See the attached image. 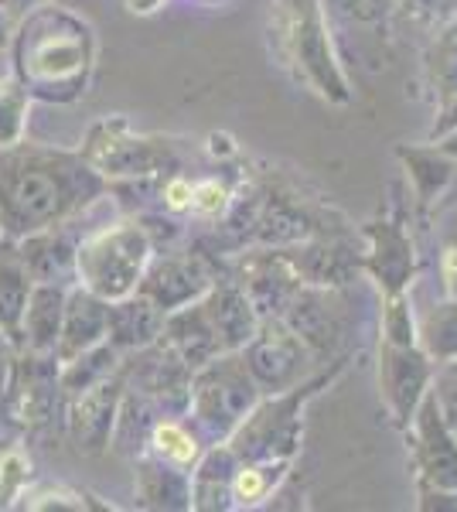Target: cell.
<instances>
[{
  "label": "cell",
  "instance_id": "cell-35",
  "mask_svg": "<svg viewBox=\"0 0 457 512\" xmlns=\"http://www.w3.org/2000/svg\"><path fill=\"white\" fill-rule=\"evenodd\" d=\"M31 461L24 458L21 448H4L0 451V506H11V499H18L21 489L28 485Z\"/></svg>",
  "mask_w": 457,
  "mask_h": 512
},
{
  "label": "cell",
  "instance_id": "cell-37",
  "mask_svg": "<svg viewBox=\"0 0 457 512\" xmlns=\"http://www.w3.org/2000/svg\"><path fill=\"white\" fill-rule=\"evenodd\" d=\"M229 205H232V192L219 178L195 181V188H191V212H198V216H219Z\"/></svg>",
  "mask_w": 457,
  "mask_h": 512
},
{
  "label": "cell",
  "instance_id": "cell-16",
  "mask_svg": "<svg viewBox=\"0 0 457 512\" xmlns=\"http://www.w3.org/2000/svg\"><path fill=\"white\" fill-rule=\"evenodd\" d=\"M18 243V256L28 270L31 284H76V256H79V239L72 236L69 222L38 229V233L14 239Z\"/></svg>",
  "mask_w": 457,
  "mask_h": 512
},
{
  "label": "cell",
  "instance_id": "cell-14",
  "mask_svg": "<svg viewBox=\"0 0 457 512\" xmlns=\"http://www.w3.org/2000/svg\"><path fill=\"white\" fill-rule=\"evenodd\" d=\"M215 277L205 267L202 253H188V256H161L151 260L140 277V294H147L161 311H178L185 304L198 301L209 287L215 284Z\"/></svg>",
  "mask_w": 457,
  "mask_h": 512
},
{
  "label": "cell",
  "instance_id": "cell-44",
  "mask_svg": "<svg viewBox=\"0 0 457 512\" xmlns=\"http://www.w3.org/2000/svg\"><path fill=\"white\" fill-rule=\"evenodd\" d=\"M14 355H18V349H14V342L7 338L4 328H0V366H4V362H11Z\"/></svg>",
  "mask_w": 457,
  "mask_h": 512
},
{
  "label": "cell",
  "instance_id": "cell-43",
  "mask_svg": "<svg viewBox=\"0 0 457 512\" xmlns=\"http://www.w3.org/2000/svg\"><path fill=\"white\" fill-rule=\"evenodd\" d=\"M14 24H18V21H14V18H11V14H7V11H4V4H0V48H7V45H11V35H14Z\"/></svg>",
  "mask_w": 457,
  "mask_h": 512
},
{
  "label": "cell",
  "instance_id": "cell-17",
  "mask_svg": "<svg viewBox=\"0 0 457 512\" xmlns=\"http://www.w3.org/2000/svg\"><path fill=\"white\" fill-rule=\"evenodd\" d=\"M106 338H110V301L86 291L82 284H72L69 301H65L62 335L55 345L58 362H72L76 355L103 345Z\"/></svg>",
  "mask_w": 457,
  "mask_h": 512
},
{
  "label": "cell",
  "instance_id": "cell-31",
  "mask_svg": "<svg viewBox=\"0 0 457 512\" xmlns=\"http://www.w3.org/2000/svg\"><path fill=\"white\" fill-rule=\"evenodd\" d=\"M151 454H157L161 461H171L178 468H188L198 461L202 454V444H198V434H191L181 420H157L154 431H151Z\"/></svg>",
  "mask_w": 457,
  "mask_h": 512
},
{
  "label": "cell",
  "instance_id": "cell-4",
  "mask_svg": "<svg viewBox=\"0 0 457 512\" xmlns=\"http://www.w3.org/2000/svg\"><path fill=\"white\" fill-rule=\"evenodd\" d=\"M154 260V239L140 222H116L93 236L79 239L76 284L99 294L103 301H120L140 287L147 263Z\"/></svg>",
  "mask_w": 457,
  "mask_h": 512
},
{
  "label": "cell",
  "instance_id": "cell-21",
  "mask_svg": "<svg viewBox=\"0 0 457 512\" xmlns=\"http://www.w3.org/2000/svg\"><path fill=\"white\" fill-rule=\"evenodd\" d=\"M164 318H168V311H161L140 291L110 301V345H116L123 355L147 349L164 335Z\"/></svg>",
  "mask_w": 457,
  "mask_h": 512
},
{
  "label": "cell",
  "instance_id": "cell-34",
  "mask_svg": "<svg viewBox=\"0 0 457 512\" xmlns=\"http://www.w3.org/2000/svg\"><path fill=\"white\" fill-rule=\"evenodd\" d=\"M382 342L417 345V321H413L406 291L386 294V301H382Z\"/></svg>",
  "mask_w": 457,
  "mask_h": 512
},
{
  "label": "cell",
  "instance_id": "cell-39",
  "mask_svg": "<svg viewBox=\"0 0 457 512\" xmlns=\"http://www.w3.org/2000/svg\"><path fill=\"white\" fill-rule=\"evenodd\" d=\"M434 396L440 403V414H444L447 427H451V434L457 437V376L440 379V383L434 386Z\"/></svg>",
  "mask_w": 457,
  "mask_h": 512
},
{
  "label": "cell",
  "instance_id": "cell-27",
  "mask_svg": "<svg viewBox=\"0 0 457 512\" xmlns=\"http://www.w3.org/2000/svg\"><path fill=\"white\" fill-rule=\"evenodd\" d=\"M400 161L406 164V175L417 192L420 205H430L434 198L451 185L454 178V158L444 147H400Z\"/></svg>",
  "mask_w": 457,
  "mask_h": 512
},
{
  "label": "cell",
  "instance_id": "cell-7",
  "mask_svg": "<svg viewBox=\"0 0 457 512\" xmlns=\"http://www.w3.org/2000/svg\"><path fill=\"white\" fill-rule=\"evenodd\" d=\"M79 154L106 181H137L157 178L164 171H178L174 140L137 134L123 117H106L93 123Z\"/></svg>",
  "mask_w": 457,
  "mask_h": 512
},
{
  "label": "cell",
  "instance_id": "cell-1",
  "mask_svg": "<svg viewBox=\"0 0 457 512\" xmlns=\"http://www.w3.org/2000/svg\"><path fill=\"white\" fill-rule=\"evenodd\" d=\"M110 181L96 175L79 151L18 144L0 147V226L7 239L72 222L106 195Z\"/></svg>",
  "mask_w": 457,
  "mask_h": 512
},
{
  "label": "cell",
  "instance_id": "cell-18",
  "mask_svg": "<svg viewBox=\"0 0 457 512\" xmlns=\"http://www.w3.org/2000/svg\"><path fill=\"white\" fill-rule=\"evenodd\" d=\"M202 304L226 352H239L256 335V328H260V315L249 304L243 287L236 284V277L215 280L209 291L202 294Z\"/></svg>",
  "mask_w": 457,
  "mask_h": 512
},
{
  "label": "cell",
  "instance_id": "cell-20",
  "mask_svg": "<svg viewBox=\"0 0 457 512\" xmlns=\"http://www.w3.org/2000/svg\"><path fill=\"white\" fill-rule=\"evenodd\" d=\"M161 338L181 355V359L188 362L191 369L205 366V362H212L215 355L226 352V349H222V342H219V335H215L209 315H205L202 297L185 304V308H178V311H168Z\"/></svg>",
  "mask_w": 457,
  "mask_h": 512
},
{
  "label": "cell",
  "instance_id": "cell-30",
  "mask_svg": "<svg viewBox=\"0 0 457 512\" xmlns=\"http://www.w3.org/2000/svg\"><path fill=\"white\" fill-rule=\"evenodd\" d=\"M290 461H253V465H239L232 478V506H256V502L270 499L273 489L280 485Z\"/></svg>",
  "mask_w": 457,
  "mask_h": 512
},
{
  "label": "cell",
  "instance_id": "cell-19",
  "mask_svg": "<svg viewBox=\"0 0 457 512\" xmlns=\"http://www.w3.org/2000/svg\"><path fill=\"white\" fill-rule=\"evenodd\" d=\"M65 301H69V287H62V284H35L31 287L28 308H24V318H21L18 352L55 355L58 335H62Z\"/></svg>",
  "mask_w": 457,
  "mask_h": 512
},
{
  "label": "cell",
  "instance_id": "cell-29",
  "mask_svg": "<svg viewBox=\"0 0 457 512\" xmlns=\"http://www.w3.org/2000/svg\"><path fill=\"white\" fill-rule=\"evenodd\" d=\"M417 345L430 355L434 362H454L457 359V297L423 315L417 328Z\"/></svg>",
  "mask_w": 457,
  "mask_h": 512
},
{
  "label": "cell",
  "instance_id": "cell-6",
  "mask_svg": "<svg viewBox=\"0 0 457 512\" xmlns=\"http://www.w3.org/2000/svg\"><path fill=\"white\" fill-rule=\"evenodd\" d=\"M256 403H260V386L249 376L243 352L215 355L191 376L188 414L198 434H205L209 441H229Z\"/></svg>",
  "mask_w": 457,
  "mask_h": 512
},
{
  "label": "cell",
  "instance_id": "cell-5",
  "mask_svg": "<svg viewBox=\"0 0 457 512\" xmlns=\"http://www.w3.org/2000/svg\"><path fill=\"white\" fill-rule=\"evenodd\" d=\"M342 369V362L335 359V366L318 379H304V383L290 386L284 393H270V400H260L243 424L232 431L229 448L239 458V465H253V461H290L301 444L304 431V403L311 400L321 386H328L335 373Z\"/></svg>",
  "mask_w": 457,
  "mask_h": 512
},
{
  "label": "cell",
  "instance_id": "cell-38",
  "mask_svg": "<svg viewBox=\"0 0 457 512\" xmlns=\"http://www.w3.org/2000/svg\"><path fill=\"white\" fill-rule=\"evenodd\" d=\"M191 188H195V181H188L185 175L171 171L168 181L161 185V202H164V209H171V212H185V209H191Z\"/></svg>",
  "mask_w": 457,
  "mask_h": 512
},
{
  "label": "cell",
  "instance_id": "cell-13",
  "mask_svg": "<svg viewBox=\"0 0 457 512\" xmlns=\"http://www.w3.org/2000/svg\"><path fill=\"white\" fill-rule=\"evenodd\" d=\"M123 390H127V369L120 366V373H113L110 379L96 383L93 390H86L69 400L65 427H69V437L76 441L79 451L99 454V451L110 448Z\"/></svg>",
  "mask_w": 457,
  "mask_h": 512
},
{
  "label": "cell",
  "instance_id": "cell-25",
  "mask_svg": "<svg viewBox=\"0 0 457 512\" xmlns=\"http://www.w3.org/2000/svg\"><path fill=\"white\" fill-rule=\"evenodd\" d=\"M137 499L147 509H191V475L157 454L137 461Z\"/></svg>",
  "mask_w": 457,
  "mask_h": 512
},
{
  "label": "cell",
  "instance_id": "cell-12",
  "mask_svg": "<svg viewBox=\"0 0 457 512\" xmlns=\"http://www.w3.org/2000/svg\"><path fill=\"white\" fill-rule=\"evenodd\" d=\"M236 284L246 291L249 304H253L256 315L263 321V318H284L287 304L304 287V280L297 274L287 250H263L239 260Z\"/></svg>",
  "mask_w": 457,
  "mask_h": 512
},
{
  "label": "cell",
  "instance_id": "cell-45",
  "mask_svg": "<svg viewBox=\"0 0 457 512\" xmlns=\"http://www.w3.org/2000/svg\"><path fill=\"white\" fill-rule=\"evenodd\" d=\"M164 0H127V7L134 14H151V11H157V7H161Z\"/></svg>",
  "mask_w": 457,
  "mask_h": 512
},
{
  "label": "cell",
  "instance_id": "cell-23",
  "mask_svg": "<svg viewBox=\"0 0 457 512\" xmlns=\"http://www.w3.org/2000/svg\"><path fill=\"white\" fill-rule=\"evenodd\" d=\"M239 472V458L229 441L212 444L198 454L191 472V509H232V478Z\"/></svg>",
  "mask_w": 457,
  "mask_h": 512
},
{
  "label": "cell",
  "instance_id": "cell-3",
  "mask_svg": "<svg viewBox=\"0 0 457 512\" xmlns=\"http://www.w3.org/2000/svg\"><path fill=\"white\" fill-rule=\"evenodd\" d=\"M270 41L277 62L294 76V82H301L324 103H352V86H348L342 62L335 55L328 11H324L321 0H277L270 21Z\"/></svg>",
  "mask_w": 457,
  "mask_h": 512
},
{
  "label": "cell",
  "instance_id": "cell-33",
  "mask_svg": "<svg viewBox=\"0 0 457 512\" xmlns=\"http://www.w3.org/2000/svg\"><path fill=\"white\" fill-rule=\"evenodd\" d=\"M324 11L338 14L352 28H365L372 35H386L396 18V0H321Z\"/></svg>",
  "mask_w": 457,
  "mask_h": 512
},
{
  "label": "cell",
  "instance_id": "cell-40",
  "mask_svg": "<svg viewBox=\"0 0 457 512\" xmlns=\"http://www.w3.org/2000/svg\"><path fill=\"white\" fill-rule=\"evenodd\" d=\"M440 270H444V284H447V294L457 297V246L444 253V263H440Z\"/></svg>",
  "mask_w": 457,
  "mask_h": 512
},
{
  "label": "cell",
  "instance_id": "cell-11",
  "mask_svg": "<svg viewBox=\"0 0 457 512\" xmlns=\"http://www.w3.org/2000/svg\"><path fill=\"white\" fill-rule=\"evenodd\" d=\"M406 434H413V458H417L420 482L457 492V437L447 427L444 414H440L434 390L423 396Z\"/></svg>",
  "mask_w": 457,
  "mask_h": 512
},
{
  "label": "cell",
  "instance_id": "cell-32",
  "mask_svg": "<svg viewBox=\"0 0 457 512\" xmlns=\"http://www.w3.org/2000/svg\"><path fill=\"white\" fill-rule=\"evenodd\" d=\"M31 93L18 79L0 76V147H11L24 140V127H28Z\"/></svg>",
  "mask_w": 457,
  "mask_h": 512
},
{
  "label": "cell",
  "instance_id": "cell-42",
  "mask_svg": "<svg viewBox=\"0 0 457 512\" xmlns=\"http://www.w3.org/2000/svg\"><path fill=\"white\" fill-rule=\"evenodd\" d=\"M0 4H4V11L11 14L14 21H21L24 14L35 11V7H41V4H48V0H0Z\"/></svg>",
  "mask_w": 457,
  "mask_h": 512
},
{
  "label": "cell",
  "instance_id": "cell-10",
  "mask_svg": "<svg viewBox=\"0 0 457 512\" xmlns=\"http://www.w3.org/2000/svg\"><path fill=\"white\" fill-rule=\"evenodd\" d=\"M284 321L301 335L314 359H335L338 345L348 335V318L342 304V287H318L304 284L287 304Z\"/></svg>",
  "mask_w": 457,
  "mask_h": 512
},
{
  "label": "cell",
  "instance_id": "cell-28",
  "mask_svg": "<svg viewBox=\"0 0 457 512\" xmlns=\"http://www.w3.org/2000/svg\"><path fill=\"white\" fill-rule=\"evenodd\" d=\"M120 362H123V352L110 345V338H106L103 345H96V349L76 355L72 362H62V390L65 396H79L86 390H93L96 383H103V379H110L113 373H120Z\"/></svg>",
  "mask_w": 457,
  "mask_h": 512
},
{
  "label": "cell",
  "instance_id": "cell-22",
  "mask_svg": "<svg viewBox=\"0 0 457 512\" xmlns=\"http://www.w3.org/2000/svg\"><path fill=\"white\" fill-rule=\"evenodd\" d=\"M287 253L304 284L318 287H345L362 267V256L352 253V246H345L342 239H318V243H304Z\"/></svg>",
  "mask_w": 457,
  "mask_h": 512
},
{
  "label": "cell",
  "instance_id": "cell-24",
  "mask_svg": "<svg viewBox=\"0 0 457 512\" xmlns=\"http://www.w3.org/2000/svg\"><path fill=\"white\" fill-rule=\"evenodd\" d=\"M423 76H427V89L437 110L457 99V7L430 31L427 52H423Z\"/></svg>",
  "mask_w": 457,
  "mask_h": 512
},
{
  "label": "cell",
  "instance_id": "cell-8",
  "mask_svg": "<svg viewBox=\"0 0 457 512\" xmlns=\"http://www.w3.org/2000/svg\"><path fill=\"white\" fill-rule=\"evenodd\" d=\"M239 352H243V362L260 393H284L290 386L304 383L307 369L314 366L311 349L284 318H263L256 335Z\"/></svg>",
  "mask_w": 457,
  "mask_h": 512
},
{
  "label": "cell",
  "instance_id": "cell-9",
  "mask_svg": "<svg viewBox=\"0 0 457 512\" xmlns=\"http://www.w3.org/2000/svg\"><path fill=\"white\" fill-rule=\"evenodd\" d=\"M434 383V359L420 345L382 342L379 349V393L393 424L406 431L417 417V407Z\"/></svg>",
  "mask_w": 457,
  "mask_h": 512
},
{
  "label": "cell",
  "instance_id": "cell-36",
  "mask_svg": "<svg viewBox=\"0 0 457 512\" xmlns=\"http://www.w3.org/2000/svg\"><path fill=\"white\" fill-rule=\"evenodd\" d=\"M454 7H457V0H396V14H400L403 21H410L413 28H423L427 35L454 11Z\"/></svg>",
  "mask_w": 457,
  "mask_h": 512
},
{
  "label": "cell",
  "instance_id": "cell-15",
  "mask_svg": "<svg viewBox=\"0 0 457 512\" xmlns=\"http://www.w3.org/2000/svg\"><path fill=\"white\" fill-rule=\"evenodd\" d=\"M365 239H369V250L362 253V267L376 277L382 294L406 291L417 270V253H413V239L403 222L382 216L365 226Z\"/></svg>",
  "mask_w": 457,
  "mask_h": 512
},
{
  "label": "cell",
  "instance_id": "cell-26",
  "mask_svg": "<svg viewBox=\"0 0 457 512\" xmlns=\"http://www.w3.org/2000/svg\"><path fill=\"white\" fill-rule=\"evenodd\" d=\"M31 277L24 270L18 243L14 239H0V328L14 342V349L21 345V318L31 297Z\"/></svg>",
  "mask_w": 457,
  "mask_h": 512
},
{
  "label": "cell",
  "instance_id": "cell-41",
  "mask_svg": "<svg viewBox=\"0 0 457 512\" xmlns=\"http://www.w3.org/2000/svg\"><path fill=\"white\" fill-rule=\"evenodd\" d=\"M447 130H457V99H451V103L440 110V120L434 127V137H444Z\"/></svg>",
  "mask_w": 457,
  "mask_h": 512
},
{
  "label": "cell",
  "instance_id": "cell-2",
  "mask_svg": "<svg viewBox=\"0 0 457 512\" xmlns=\"http://www.w3.org/2000/svg\"><path fill=\"white\" fill-rule=\"evenodd\" d=\"M14 79L41 103H76L96 72V31L55 0L28 11L11 35Z\"/></svg>",
  "mask_w": 457,
  "mask_h": 512
}]
</instances>
